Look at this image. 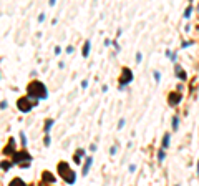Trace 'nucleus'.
I'll return each mask as SVG.
<instances>
[{
    "mask_svg": "<svg viewBox=\"0 0 199 186\" xmlns=\"http://www.w3.org/2000/svg\"><path fill=\"white\" fill-rule=\"evenodd\" d=\"M17 153V150H15V140L13 138H10L8 140V146H7L5 150H4V155H7V156H13Z\"/></svg>",
    "mask_w": 199,
    "mask_h": 186,
    "instance_id": "nucleus-7",
    "label": "nucleus"
},
{
    "mask_svg": "<svg viewBox=\"0 0 199 186\" xmlns=\"http://www.w3.org/2000/svg\"><path fill=\"white\" fill-rule=\"evenodd\" d=\"M133 82V72L129 68H123V73H121V78H120V90H124L126 85Z\"/></svg>",
    "mask_w": 199,
    "mask_h": 186,
    "instance_id": "nucleus-5",
    "label": "nucleus"
},
{
    "mask_svg": "<svg viewBox=\"0 0 199 186\" xmlns=\"http://www.w3.org/2000/svg\"><path fill=\"white\" fill-rule=\"evenodd\" d=\"M164 158H166V151H164V150H159V151H158V161H164Z\"/></svg>",
    "mask_w": 199,
    "mask_h": 186,
    "instance_id": "nucleus-19",
    "label": "nucleus"
},
{
    "mask_svg": "<svg viewBox=\"0 0 199 186\" xmlns=\"http://www.w3.org/2000/svg\"><path fill=\"white\" fill-rule=\"evenodd\" d=\"M181 98H183V95L178 92H173V93H169V97H168V103L171 105V106H176V105L181 101Z\"/></svg>",
    "mask_w": 199,
    "mask_h": 186,
    "instance_id": "nucleus-6",
    "label": "nucleus"
},
{
    "mask_svg": "<svg viewBox=\"0 0 199 186\" xmlns=\"http://www.w3.org/2000/svg\"><path fill=\"white\" fill-rule=\"evenodd\" d=\"M153 75H154V80H156V82L161 80V73H159V72H153Z\"/></svg>",
    "mask_w": 199,
    "mask_h": 186,
    "instance_id": "nucleus-24",
    "label": "nucleus"
},
{
    "mask_svg": "<svg viewBox=\"0 0 199 186\" xmlns=\"http://www.w3.org/2000/svg\"><path fill=\"white\" fill-rule=\"evenodd\" d=\"M20 138H22V145H23V148L27 146V138H25V133H20Z\"/></svg>",
    "mask_w": 199,
    "mask_h": 186,
    "instance_id": "nucleus-22",
    "label": "nucleus"
},
{
    "mask_svg": "<svg viewBox=\"0 0 199 186\" xmlns=\"http://www.w3.org/2000/svg\"><path fill=\"white\" fill-rule=\"evenodd\" d=\"M124 121H126V120H124V118H121V120H120V121H118V130H121L123 126H124Z\"/></svg>",
    "mask_w": 199,
    "mask_h": 186,
    "instance_id": "nucleus-23",
    "label": "nucleus"
},
{
    "mask_svg": "<svg viewBox=\"0 0 199 186\" xmlns=\"http://www.w3.org/2000/svg\"><path fill=\"white\" fill-rule=\"evenodd\" d=\"M174 186H179V185H174Z\"/></svg>",
    "mask_w": 199,
    "mask_h": 186,
    "instance_id": "nucleus-35",
    "label": "nucleus"
},
{
    "mask_svg": "<svg viewBox=\"0 0 199 186\" xmlns=\"http://www.w3.org/2000/svg\"><path fill=\"white\" fill-rule=\"evenodd\" d=\"M193 45V42H184L183 43V48H188V46H191Z\"/></svg>",
    "mask_w": 199,
    "mask_h": 186,
    "instance_id": "nucleus-27",
    "label": "nucleus"
},
{
    "mask_svg": "<svg viewBox=\"0 0 199 186\" xmlns=\"http://www.w3.org/2000/svg\"><path fill=\"white\" fill-rule=\"evenodd\" d=\"M90 52H91V42H90V40H86V42H85V45H83L82 55H83L85 58H86L88 55H90Z\"/></svg>",
    "mask_w": 199,
    "mask_h": 186,
    "instance_id": "nucleus-10",
    "label": "nucleus"
},
{
    "mask_svg": "<svg viewBox=\"0 0 199 186\" xmlns=\"http://www.w3.org/2000/svg\"><path fill=\"white\" fill-rule=\"evenodd\" d=\"M85 155H86V151H85V150H78L77 155H75V158H73V160H75V163H77V165H80V163H82V156H85Z\"/></svg>",
    "mask_w": 199,
    "mask_h": 186,
    "instance_id": "nucleus-13",
    "label": "nucleus"
},
{
    "mask_svg": "<svg viewBox=\"0 0 199 186\" xmlns=\"http://www.w3.org/2000/svg\"><path fill=\"white\" fill-rule=\"evenodd\" d=\"M110 153H111V155H116V146H111V150H110Z\"/></svg>",
    "mask_w": 199,
    "mask_h": 186,
    "instance_id": "nucleus-31",
    "label": "nucleus"
},
{
    "mask_svg": "<svg viewBox=\"0 0 199 186\" xmlns=\"http://www.w3.org/2000/svg\"><path fill=\"white\" fill-rule=\"evenodd\" d=\"M193 10H194V7L189 4L188 7H186V10H184V18L188 20V18H191V13H193Z\"/></svg>",
    "mask_w": 199,
    "mask_h": 186,
    "instance_id": "nucleus-16",
    "label": "nucleus"
},
{
    "mask_svg": "<svg viewBox=\"0 0 199 186\" xmlns=\"http://www.w3.org/2000/svg\"><path fill=\"white\" fill-rule=\"evenodd\" d=\"M56 170H58L60 178L65 181V183H68V185H75V183H77V173L72 171V168H70V165H68L66 161H60L58 166H56Z\"/></svg>",
    "mask_w": 199,
    "mask_h": 186,
    "instance_id": "nucleus-2",
    "label": "nucleus"
},
{
    "mask_svg": "<svg viewBox=\"0 0 199 186\" xmlns=\"http://www.w3.org/2000/svg\"><path fill=\"white\" fill-rule=\"evenodd\" d=\"M43 20H45V13H40V15H38V22L41 23Z\"/></svg>",
    "mask_w": 199,
    "mask_h": 186,
    "instance_id": "nucleus-28",
    "label": "nucleus"
},
{
    "mask_svg": "<svg viewBox=\"0 0 199 186\" xmlns=\"http://www.w3.org/2000/svg\"><path fill=\"white\" fill-rule=\"evenodd\" d=\"M53 123H55V121H53L51 118H48V120L45 121V128H43V130H45V135L50 133V130H51V126H53Z\"/></svg>",
    "mask_w": 199,
    "mask_h": 186,
    "instance_id": "nucleus-15",
    "label": "nucleus"
},
{
    "mask_svg": "<svg viewBox=\"0 0 199 186\" xmlns=\"http://www.w3.org/2000/svg\"><path fill=\"white\" fill-rule=\"evenodd\" d=\"M141 62H143V53L138 52L136 53V63H141Z\"/></svg>",
    "mask_w": 199,
    "mask_h": 186,
    "instance_id": "nucleus-21",
    "label": "nucleus"
},
{
    "mask_svg": "<svg viewBox=\"0 0 199 186\" xmlns=\"http://www.w3.org/2000/svg\"><path fill=\"white\" fill-rule=\"evenodd\" d=\"M30 161H32V156L27 150H22V151H17L13 158H12V163L13 165H20L22 168H28L30 166Z\"/></svg>",
    "mask_w": 199,
    "mask_h": 186,
    "instance_id": "nucleus-3",
    "label": "nucleus"
},
{
    "mask_svg": "<svg viewBox=\"0 0 199 186\" xmlns=\"http://www.w3.org/2000/svg\"><path fill=\"white\" fill-rule=\"evenodd\" d=\"M27 97L32 98V100H35V101H40V100L48 98V90H46V87L41 82L33 80V82H30V85L27 87Z\"/></svg>",
    "mask_w": 199,
    "mask_h": 186,
    "instance_id": "nucleus-1",
    "label": "nucleus"
},
{
    "mask_svg": "<svg viewBox=\"0 0 199 186\" xmlns=\"http://www.w3.org/2000/svg\"><path fill=\"white\" fill-rule=\"evenodd\" d=\"M169 143H171V133H166L163 136V141H161V150L166 151V148H169Z\"/></svg>",
    "mask_w": 199,
    "mask_h": 186,
    "instance_id": "nucleus-9",
    "label": "nucleus"
},
{
    "mask_svg": "<svg viewBox=\"0 0 199 186\" xmlns=\"http://www.w3.org/2000/svg\"><path fill=\"white\" fill-rule=\"evenodd\" d=\"M43 181H45V183H46V181H48V183H55L56 178L51 175L50 171H43Z\"/></svg>",
    "mask_w": 199,
    "mask_h": 186,
    "instance_id": "nucleus-11",
    "label": "nucleus"
},
{
    "mask_svg": "<svg viewBox=\"0 0 199 186\" xmlns=\"http://www.w3.org/2000/svg\"><path fill=\"white\" fill-rule=\"evenodd\" d=\"M43 143H45L46 146H50V143H51V140H50V136H48V135H46V136H45V140H43Z\"/></svg>",
    "mask_w": 199,
    "mask_h": 186,
    "instance_id": "nucleus-25",
    "label": "nucleus"
},
{
    "mask_svg": "<svg viewBox=\"0 0 199 186\" xmlns=\"http://www.w3.org/2000/svg\"><path fill=\"white\" fill-rule=\"evenodd\" d=\"M196 171H198V175H199V161H198V170H196Z\"/></svg>",
    "mask_w": 199,
    "mask_h": 186,
    "instance_id": "nucleus-34",
    "label": "nucleus"
},
{
    "mask_svg": "<svg viewBox=\"0 0 199 186\" xmlns=\"http://www.w3.org/2000/svg\"><path fill=\"white\" fill-rule=\"evenodd\" d=\"M66 53H68V55H70V53H73V46H72V45L66 46Z\"/></svg>",
    "mask_w": 199,
    "mask_h": 186,
    "instance_id": "nucleus-26",
    "label": "nucleus"
},
{
    "mask_svg": "<svg viewBox=\"0 0 199 186\" xmlns=\"http://www.w3.org/2000/svg\"><path fill=\"white\" fill-rule=\"evenodd\" d=\"M85 161H86V163L83 165V170H82V175H83V176H86L88 173H90V170H91V165H93V158H91V156H88Z\"/></svg>",
    "mask_w": 199,
    "mask_h": 186,
    "instance_id": "nucleus-8",
    "label": "nucleus"
},
{
    "mask_svg": "<svg viewBox=\"0 0 199 186\" xmlns=\"http://www.w3.org/2000/svg\"><path fill=\"white\" fill-rule=\"evenodd\" d=\"M8 186H27V185H25V181L20 180V178H13V180L8 183Z\"/></svg>",
    "mask_w": 199,
    "mask_h": 186,
    "instance_id": "nucleus-14",
    "label": "nucleus"
},
{
    "mask_svg": "<svg viewBox=\"0 0 199 186\" xmlns=\"http://www.w3.org/2000/svg\"><path fill=\"white\" fill-rule=\"evenodd\" d=\"M88 87V80H83L82 82V88H86Z\"/></svg>",
    "mask_w": 199,
    "mask_h": 186,
    "instance_id": "nucleus-30",
    "label": "nucleus"
},
{
    "mask_svg": "<svg viewBox=\"0 0 199 186\" xmlns=\"http://www.w3.org/2000/svg\"><path fill=\"white\" fill-rule=\"evenodd\" d=\"M90 150H91V151H96V145H95V143H93V145L90 146Z\"/></svg>",
    "mask_w": 199,
    "mask_h": 186,
    "instance_id": "nucleus-33",
    "label": "nucleus"
},
{
    "mask_svg": "<svg viewBox=\"0 0 199 186\" xmlns=\"http://www.w3.org/2000/svg\"><path fill=\"white\" fill-rule=\"evenodd\" d=\"M174 72H176V75H178L183 82H186V80H188V75H186V72H184L181 67H176V70H174Z\"/></svg>",
    "mask_w": 199,
    "mask_h": 186,
    "instance_id": "nucleus-12",
    "label": "nucleus"
},
{
    "mask_svg": "<svg viewBox=\"0 0 199 186\" xmlns=\"http://www.w3.org/2000/svg\"><path fill=\"white\" fill-rule=\"evenodd\" d=\"M179 128V116L176 115V116H173V131H178Z\"/></svg>",
    "mask_w": 199,
    "mask_h": 186,
    "instance_id": "nucleus-17",
    "label": "nucleus"
},
{
    "mask_svg": "<svg viewBox=\"0 0 199 186\" xmlns=\"http://www.w3.org/2000/svg\"><path fill=\"white\" fill-rule=\"evenodd\" d=\"M12 166H13V163H12V161H8V163H5V161H4V163H2V165H0V168H2V170H10Z\"/></svg>",
    "mask_w": 199,
    "mask_h": 186,
    "instance_id": "nucleus-18",
    "label": "nucleus"
},
{
    "mask_svg": "<svg viewBox=\"0 0 199 186\" xmlns=\"http://www.w3.org/2000/svg\"><path fill=\"white\" fill-rule=\"evenodd\" d=\"M7 106H8V101H7V100H2V101H0V110H5Z\"/></svg>",
    "mask_w": 199,
    "mask_h": 186,
    "instance_id": "nucleus-20",
    "label": "nucleus"
},
{
    "mask_svg": "<svg viewBox=\"0 0 199 186\" xmlns=\"http://www.w3.org/2000/svg\"><path fill=\"white\" fill-rule=\"evenodd\" d=\"M60 53H61V48L56 45V46H55V55H60Z\"/></svg>",
    "mask_w": 199,
    "mask_h": 186,
    "instance_id": "nucleus-29",
    "label": "nucleus"
},
{
    "mask_svg": "<svg viewBox=\"0 0 199 186\" xmlns=\"http://www.w3.org/2000/svg\"><path fill=\"white\" fill-rule=\"evenodd\" d=\"M198 8H199V7H198Z\"/></svg>",
    "mask_w": 199,
    "mask_h": 186,
    "instance_id": "nucleus-36",
    "label": "nucleus"
},
{
    "mask_svg": "<svg viewBox=\"0 0 199 186\" xmlns=\"http://www.w3.org/2000/svg\"><path fill=\"white\" fill-rule=\"evenodd\" d=\"M37 105H38V101L28 98V97H22V98L17 100V106H18V110H20L22 113H28L33 106H37Z\"/></svg>",
    "mask_w": 199,
    "mask_h": 186,
    "instance_id": "nucleus-4",
    "label": "nucleus"
},
{
    "mask_svg": "<svg viewBox=\"0 0 199 186\" xmlns=\"http://www.w3.org/2000/svg\"><path fill=\"white\" fill-rule=\"evenodd\" d=\"M129 171H131V173H134V171H136V166L131 165V166H129Z\"/></svg>",
    "mask_w": 199,
    "mask_h": 186,
    "instance_id": "nucleus-32",
    "label": "nucleus"
}]
</instances>
